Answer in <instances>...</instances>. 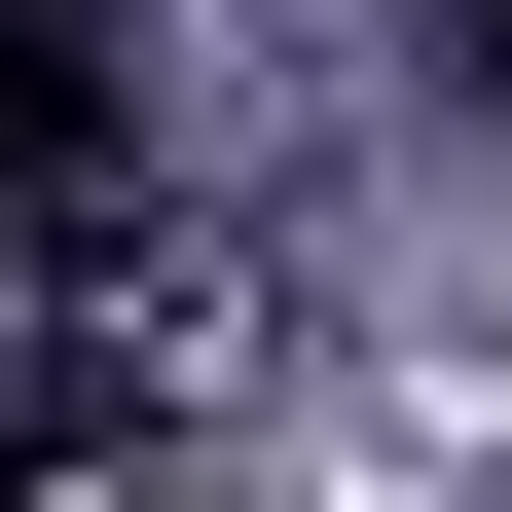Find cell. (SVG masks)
I'll return each instance as SVG.
<instances>
[{
	"label": "cell",
	"instance_id": "cell-1",
	"mask_svg": "<svg viewBox=\"0 0 512 512\" xmlns=\"http://www.w3.org/2000/svg\"><path fill=\"white\" fill-rule=\"evenodd\" d=\"M0 220H110V37L0 0Z\"/></svg>",
	"mask_w": 512,
	"mask_h": 512
},
{
	"label": "cell",
	"instance_id": "cell-2",
	"mask_svg": "<svg viewBox=\"0 0 512 512\" xmlns=\"http://www.w3.org/2000/svg\"><path fill=\"white\" fill-rule=\"evenodd\" d=\"M0 512H74V403H37V439H0Z\"/></svg>",
	"mask_w": 512,
	"mask_h": 512
}]
</instances>
